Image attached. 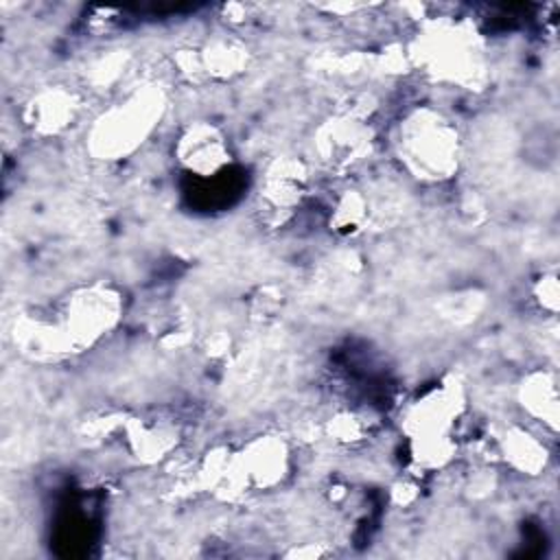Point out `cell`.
<instances>
[{
	"label": "cell",
	"instance_id": "16",
	"mask_svg": "<svg viewBox=\"0 0 560 560\" xmlns=\"http://www.w3.org/2000/svg\"><path fill=\"white\" fill-rule=\"evenodd\" d=\"M368 199L361 190H343L330 210V225L341 234L359 232L368 221Z\"/></svg>",
	"mask_w": 560,
	"mask_h": 560
},
{
	"label": "cell",
	"instance_id": "17",
	"mask_svg": "<svg viewBox=\"0 0 560 560\" xmlns=\"http://www.w3.org/2000/svg\"><path fill=\"white\" fill-rule=\"evenodd\" d=\"M328 431H330V435L335 440L346 442V444H354V442H361V440L368 438L370 420L363 413H359V411L346 409V411H341V413L330 418Z\"/></svg>",
	"mask_w": 560,
	"mask_h": 560
},
{
	"label": "cell",
	"instance_id": "3",
	"mask_svg": "<svg viewBox=\"0 0 560 560\" xmlns=\"http://www.w3.org/2000/svg\"><path fill=\"white\" fill-rule=\"evenodd\" d=\"M464 409L466 394L453 376L431 385L407 405L400 429L409 440V455L418 468L440 470L455 457V427Z\"/></svg>",
	"mask_w": 560,
	"mask_h": 560
},
{
	"label": "cell",
	"instance_id": "18",
	"mask_svg": "<svg viewBox=\"0 0 560 560\" xmlns=\"http://www.w3.org/2000/svg\"><path fill=\"white\" fill-rule=\"evenodd\" d=\"M534 298L540 308L556 313L558 311V278L556 273H542L534 284Z\"/></svg>",
	"mask_w": 560,
	"mask_h": 560
},
{
	"label": "cell",
	"instance_id": "5",
	"mask_svg": "<svg viewBox=\"0 0 560 560\" xmlns=\"http://www.w3.org/2000/svg\"><path fill=\"white\" fill-rule=\"evenodd\" d=\"M409 61H416L435 81L459 88L477 85L483 79V50L470 26L464 22H431L409 50Z\"/></svg>",
	"mask_w": 560,
	"mask_h": 560
},
{
	"label": "cell",
	"instance_id": "11",
	"mask_svg": "<svg viewBox=\"0 0 560 560\" xmlns=\"http://www.w3.org/2000/svg\"><path fill=\"white\" fill-rule=\"evenodd\" d=\"M308 168L293 155H280L267 164L260 177V201L276 214H289L302 206L308 192Z\"/></svg>",
	"mask_w": 560,
	"mask_h": 560
},
{
	"label": "cell",
	"instance_id": "7",
	"mask_svg": "<svg viewBox=\"0 0 560 560\" xmlns=\"http://www.w3.org/2000/svg\"><path fill=\"white\" fill-rule=\"evenodd\" d=\"M173 158L184 173L199 179H214L234 162L228 133L212 120L186 122L173 142Z\"/></svg>",
	"mask_w": 560,
	"mask_h": 560
},
{
	"label": "cell",
	"instance_id": "2",
	"mask_svg": "<svg viewBox=\"0 0 560 560\" xmlns=\"http://www.w3.org/2000/svg\"><path fill=\"white\" fill-rule=\"evenodd\" d=\"M402 168L424 184L448 182L462 164V133L438 107L418 105L402 114L394 133Z\"/></svg>",
	"mask_w": 560,
	"mask_h": 560
},
{
	"label": "cell",
	"instance_id": "14",
	"mask_svg": "<svg viewBox=\"0 0 560 560\" xmlns=\"http://www.w3.org/2000/svg\"><path fill=\"white\" fill-rule=\"evenodd\" d=\"M199 59L206 79L230 81L245 72L249 63V50L236 37L217 35L199 48Z\"/></svg>",
	"mask_w": 560,
	"mask_h": 560
},
{
	"label": "cell",
	"instance_id": "1",
	"mask_svg": "<svg viewBox=\"0 0 560 560\" xmlns=\"http://www.w3.org/2000/svg\"><path fill=\"white\" fill-rule=\"evenodd\" d=\"M125 298L109 282L72 289L52 308L24 315L13 337L33 357H63L83 352L105 339L122 319Z\"/></svg>",
	"mask_w": 560,
	"mask_h": 560
},
{
	"label": "cell",
	"instance_id": "13",
	"mask_svg": "<svg viewBox=\"0 0 560 560\" xmlns=\"http://www.w3.org/2000/svg\"><path fill=\"white\" fill-rule=\"evenodd\" d=\"M516 398L527 418L540 422L549 431L558 429L560 392L558 378L549 370H532L518 383Z\"/></svg>",
	"mask_w": 560,
	"mask_h": 560
},
{
	"label": "cell",
	"instance_id": "10",
	"mask_svg": "<svg viewBox=\"0 0 560 560\" xmlns=\"http://www.w3.org/2000/svg\"><path fill=\"white\" fill-rule=\"evenodd\" d=\"M249 492L282 486L291 475V446L278 433H260L238 448Z\"/></svg>",
	"mask_w": 560,
	"mask_h": 560
},
{
	"label": "cell",
	"instance_id": "4",
	"mask_svg": "<svg viewBox=\"0 0 560 560\" xmlns=\"http://www.w3.org/2000/svg\"><path fill=\"white\" fill-rule=\"evenodd\" d=\"M166 112V94L160 85L147 83L107 109L90 125L85 149L94 160L120 162L131 158L153 136Z\"/></svg>",
	"mask_w": 560,
	"mask_h": 560
},
{
	"label": "cell",
	"instance_id": "8",
	"mask_svg": "<svg viewBox=\"0 0 560 560\" xmlns=\"http://www.w3.org/2000/svg\"><path fill=\"white\" fill-rule=\"evenodd\" d=\"M81 114V96L61 83L33 92L22 107L24 127L37 138L63 136Z\"/></svg>",
	"mask_w": 560,
	"mask_h": 560
},
{
	"label": "cell",
	"instance_id": "9",
	"mask_svg": "<svg viewBox=\"0 0 560 560\" xmlns=\"http://www.w3.org/2000/svg\"><path fill=\"white\" fill-rule=\"evenodd\" d=\"M120 431L127 451L142 464H160L168 459L182 442L179 422L164 411L131 416L122 422Z\"/></svg>",
	"mask_w": 560,
	"mask_h": 560
},
{
	"label": "cell",
	"instance_id": "15",
	"mask_svg": "<svg viewBox=\"0 0 560 560\" xmlns=\"http://www.w3.org/2000/svg\"><path fill=\"white\" fill-rule=\"evenodd\" d=\"M499 453L521 475H540L547 466V446L525 427H508L499 438Z\"/></svg>",
	"mask_w": 560,
	"mask_h": 560
},
{
	"label": "cell",
	"instance_id": "6",
	"mask_svg": "<svg viewBox=\"0 0 560 560\" xmlns=\"http://www.w3.org/2000/svg\"><path fill=\"white\" fill-rule=\"evenodd\" d=\"M313 149L326 168L346 173L370 158L374 149V131L363 114H332L317 125Z\"/></svg>",
	"mask_w": 560,
	"mask_h": 560
},
{
	"label": "cell",
	"instance_id": "12",
	"mask_svg": "<svg viewBox=\"0 0 560 560\" xmlns=\"http://www.w3.org/2000/svg\"><path fill=\"white\" fill-rule=\"evenodd\" d=\"M199 483L221 501H236L249 492L238 448H212L199 466Z\"/></svg>",
	"mask_w": 560,
	"mask_h": 560
}]
</instances>
